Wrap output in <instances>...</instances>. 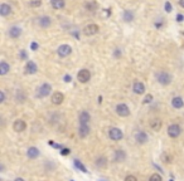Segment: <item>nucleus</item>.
<instances>
[{
  "label": "nucleus",
  "mask_w": 184,
  "mask_h": 181,
  "mask_svg": "<svg viewBox=\"0 0 184 181\" xmlns=\"http://www.w3.org/2000/svg\"><path fill=\"white\" fill-rule=\"evenodd\" d=\"M109 136L111 140H114V141H119L121 140L122 137H124V133H122V131L120 129H116V127H112V129H110L109 131Z\"/></svg>",
  "instance_id": "obj_3"
},
{
  "label": "nucleus",
  "mask_w": 184,
  "mask_h": 181,
  "mask_svg": "<svg viewBox=\"0 0 184 181\" xmlns=\"http://www.w3.org/2000/svg\"><path fill=\"white\" fill-rule=\"evenodd\" d=\"M183 20H184V16H183L182 14H178V15H177V22L180 23V22H183Z\"/></svg>",
  "instance_id": "obj_34"
},
{
  "label": "nucleus",
  "mask_w": 184,
  "mask_h": 181,
  "mask_svg": "<svg viewBox=\"0 0 184 181\" xmlns=\"http://www.w3.org/2000/svg\"><path fill=\"white\" fill-rule=\"evenodd\" d=\"M180 133H182V130H180L179 125H170V126H169V129H168V135H169L171 138L178 137Z\"/></svg>",
  "instance_id": "obj_7"
},
{
  "label": "nucleus",
  "mask_w": 184,
  "mask_h": 181,
  "mask_svg": "<svg viewBox=\"0 0 184 181\" xmlns=\"http://www.w3.org/2000/svg\"><path fill=\"white\" fill-rule=\"evenodd\" d=\"M10 13H12V8H10V5H8V4H2V5H0V14H2L3 16L9 15Z\"/></svg>",
  "instance_id": "obj_17"
},
{
  "label": "nucleus",
  "mask_w": 184,
  "mask_h": 181,
  "mask_svg": "<svg viewBox=\"0 0 184 181\" xmlns=\"http://www.w3.org/2000/svg\"><path fill=\"white\" fill-rule=\"evenodd\" d=\"M20 34H22V29L19 27H12L9 30V35L12 38H18V37H20Z\"/></svg>",
  "instance_id": "obj_15"
},
{
  "label": "nucleus",
  "mask_w": 184,
  "mask_h": 181,
  "mask_svg": "<svg viewBox=\"0 0 184 181\" xmlns=\"http://www.w3.org/2000/svg\"><path fill=\"white\" fill-rule=\"evenodd\" d=\"M151 101H153V96L151 94H148L146 97L144 98V103H150Z\"/></svg>",
  "instance_id": "obj_33"
},
{
  "label": "nucleus",
  "mask_w": 184,
  "mask_h": 181,
  "mask_svg": "<svg viewBox=\"0 0 184 181\" xmlns=\"http://www.w3.org/2000/svg\"><path fill=\"white\" fill-rule=\"evenodd\" d=\"M63 101H64L63 93H61V92L53 93V96H52V103H53V104H61Z\"/></svg>",
  "instance_id": "obj_11"
},
{
  "label": "nucleus",
  "mask_w": 184,
  "mask_h": 181,
  "mask_svg": "<svg viewBox=\"0 0 184 181\" xmlns=\"http://www.w3.org/2000/svg\"><path fill=\"white\" fill-rule=\"evenodd\" d=\"M68 154H69L68 148H63V150H62V155H68Z\"/></svg>",
  "instance_id": "obj_39"
},
{
  "label": "nucleus",
  "mask_w": 184,
  "mask_h": 181,
  "mask_svg": "<svg viewBox=\"0 0 184 181\" xmlns=\"http://www.w3.org/2000/svg\"><path fill=\"white\" fill-rule=\"evenodd\" d=\"M14 181H24V180H23V179H22V177H18V179H15V180H14Z\"/></svg>",
  "instance_id": "obj_42"
},
{
  "label": "nucleus",
  "mask_w": 184,
  "mask_h": 181,
  "mask_svg": "<svg viewBox=\"0 0 184 181\" xmlns=\"http://www.w3.org/2000/svg\"><path fill=\"white\" fill-rule=\"evenodd\" d=\"M161 121L159 118H155V120H153L150 122V127H151V130H154V131H159L161 129Z\"/></svg>",
  "instance_id": "obj_21"
},
{
  "label": "nucleus",
  "mask_w": 184,
  "mask_h": 181,
  "mask_svg": "<svg viewBox=\"0 0 184 181\" xmlns=\"http://www.w3.org/2000/svg\"><path fill=\"white\" fill-rule=\"evenodd\" d=\"M57 53H58L59 57H67V56H69L71 53H72V48H71L68 44H63V45H61L57 49Z\"/></svg>",
  "instance_id": "obj_8"
},
{
  "label": "nucleus",
  "mask_w": 184,
  "mask_h": 181,
  "mask_svg": "<svg viewBox=\"0 0 184 181\" xmlns=\"http://www.w3.org/2000/svg\"><path fill=\"white\" fill-rule=\"evenodd\" d=\"M20 58H23V59L27 58V53L24 50H20Z\"/></svg>",
  "instance_id": "obj_36"
},
{
  "label": "nucleus",
  "mask_w": 184,
  "mask_h": 181,
  "mask_svg": "<svg viewBox=\"0 0 184 181\" xmlns=\"http://www.w3.org/2000/svg\"><path fill=\"white\" fill-rule=\"evenodd\" d=\"M171 104L174 108H182L184 106V102H183V98L182 97H174L171 100Z\"/></svg>",
  "instance_id": "obj_18"
},
{
  "label": "nucleus",
  "mask_w": 184,
  "mask_h": 181,
  "mask_svg": "<svg viewBox=\"0 0 184 181\" xmlns=\"http://www.w3.org/2000/svg\"><path fill=\"white\" fill-rule=\"evenodd\" d=\"M132 19H134V14H132V12H130V10H125L124 12V20L125 22H131Z\"/></svg>",
  "instance_id": "obj_26"
},
{
  "label": "nucleus",
  "mask_w": 184,
  "mask_h": 181,
  "mask_svg": "<svg viewBox=\"0 0 184 181\" xmlns=\"http://www.w3.org/2000/svg\"><path fill=\"white\" fill-rule=\"evenodd\" d=\"M125 181H138V179L134 175H129V176L125 177Z\"/></svg>",
  "instance_id": "obj_32"
},
{
  "label": "nucleus",
  "mask_w": 184,
  "mask_h": 181,
  "mask_svg": "<svg viewBox=\"0 0 184 181\" xmlns=\"http://www.w3.org/2000/svg\"><path fill=\"white\" fill-rule=\"evenodd\" d=\"M75 164H76V166L78 167V168H81V170H82V171L83 172H87V170H86V167L82 165V164H79V161H78V160H75Z\"/></svg>",
  "instance_id": "obj_30"
},
{
  "label": "nucleus",
  "mask_w": 184,
  "mask_h": 181,
  "mask_svg": "<svg viewBox=\"0 0 184 181\" xmlns=\"http://www.w3.org/2000/svg\"><path fill=\"white\" fill-rule=\"evenodd\" d=\"M77 78H78V81L81 83H87L90 81V78H91V73L87 69H81L78 72V74H77Z\"/></svg>",
  "instance_id": "obj_6"
},
{
  "label": "nucleus",
  "mask_w": 184,
  "mask_h": 181,
  "mask_svg": "<svg viewBox=\"0 0 184 181\" xmlns=\"http://www.w3.org/2000/svg\"><path fill=\"white\" fill-rule=\"evenodd\" d=\"M164 8H165V12H167V13H170L171 10H173V8H171V4H170L169 2H167V3H165Z\"/></svg>",
  "instance_id": "obj_31"
},
{
  "label": "nucleus",
  "mask_w": 184,
  "mask_h": 181,
  "mask_svg": "<svg viewBox=\"0 0 184 181\" xmlns=\"http://www.w3.org/2000/svg\"><path fill=\"white\" fill-rule=\"evenodd\" d=\"M38 23L42 28H48L50 25V23H52V20H50V18H48V16H42L39 19Z\"/></svg>",
  "instance_id": "obj_19"
},
{
  "label": "nucleus",
  "mask_w": 184,
  "mask_h": 181,
  "mask_svg": "<svg viewBox=\"0 0 184 181\" xmlns=\"http://www.w3.org/2000/svg\"><path fill=\"white\" fill-rule=\"evenodd\" d=\"M98 30H100V28L97 24H88L83 28V34L87 37H91V35H95Z\"/></svg>",
  "instance_id": "obj_4"
},
{
  "label": "nucleus",
  "mask_w": 184,
  "mask_h": 181,
  "mask_svg": "<svg viewBox=\"0 0 184 181\" xmlns=\"http://www.w3.org/2000/svg\"><path fill=\"white\" fill-rule=\"evenodd\" d=\"M149 181H163V180H161V176H160L159 174H153V175L150 176Z\"/></svg>",
  "instance_id": "obj_29"
},
{
  "label": "nucleus",
  "mask_w": 184,
  "mask_h": 181,
  "mask_svg": "<svg viewBox=\"0 0 184 181\" xmlns=\"http://www.w3.org/2000/svg\"><path fill=\"white\" fill-rule=\"evenodd\" d=\"M90 120H91V117H90L88 112H86V111L81 112V114H79V123L81 125H87L90 122Z\"/></svg>",
  "instance_id": "obj_14"
},
{
  "label": "nucleus",
  "mask_w": 184,
  "mask_h": 181,
  "mask_svg": "<svg viewBox=\"0 0 184 181\" xmlns=\"http://www.w3.org/2000/svg\"><path fill=\"white\" fill-rule=\"evenodd\" d=\"M86 9L90 10V12H95V10L97 9V3H95V2L87 3V4H86Z\"/></svg>",
  "instance_id": "obj_27"
},
{
  "label": "nucleus",
  "mask_w": 184,
  "mask_h": 181,
  "mask_svg": "<svg viewBox=\"0 0 184 181\" xmlns=\"http://www.w3.org/2000/svg\"><path fill=\"white\" fill-rule=\"evenodd\" d=\"M50 4L54 9H62L64 6V0H50Z\"/></svg>",
  "instance_id": "obj_25"
},
{
  "label": "nucleus",
  "mask_w": 184,
  "mask_h": 181,
  "mask_svg": "<svg viewBox=\"0 0 184 181\" xmlns=\"http://www.w3.org/2000/svg\"><path fill=\"white\" fill-rule=\"evenodd\" d=\"M29 5L33 6V8H38L42 5V0H30L29 2Z\"/></svg>",
  "instance_id": "obj_28"
},
{
  "label": "nucleus",
  "mask_w": 184,
  "mask_h": 181,
  "mask_svg": "<svg viewBox=\"0 0 184 181\" xmlns=\"http://www.w3.org/2000/svg\"><path fill=\"white\" fill-rule=\"evenodd\" d=\"M116 113L120 117H127L130 114V110L125 103H120V104L116 106Z\"/></svg>",
  "instance_id": "obj_5"
},
{
  "label": "nucleus",
  "mask_w": 184,
  "mask_h": 181,
  "mask_svg": "<svg viewBox=\"0 0 184 181\" xmlns=\"http://www.w3.org/2000/svg\"><path fill=\"white\" fill-rule=\"evenodd\" d=\"M50 91H52V86H50V84H48V83H44V84H42V86L38 88V91H37V97H38V98L47 97L48 94H50Z\"/></svg>",
  "instance_id": "obj_1"
},
{
  "label": "nucleus",
  "mask_w": 184,
  "mask_h": 181,
  "mask_svg": "<svg viewBox=\"0 0 184 181\" xmlns=\"http://www.w3.org/2000/svg\"><path fill=\"white\" fill-rule=\"evenodd\" d=\"M30 47H32L33 50H37V49H38V44H37V43H32V45H30Z\"/></svg>",
  "instance_id": "obj_38"
},
{
  "label": "nucleus",
  "mask_w": 184,
  "mask_h": 181,
  "mask_svg": "<svg viewBox=\"0 0 184 181\" xmlns=\"http://www.w3.org/2000/svg\"><path fill=\"white\" fill-rule=\"evenodd\" d=\"M25 129H27V125H25V122L23 120H17L13 123V130L15 132H23Z\"/></svg>",
  "instance_id": "obj_9"
},
{
  "label": "nucleus",
  "mask_w": 184,
  "mask_h": 181,
  "mask_svg": "<svg viewBox=\"0 0 184 181\" xmlns=\"http://www.w3.org/2000/svg\"><path fill=\"white\" fill-rule=\"evenodd\" d=\"M125 158H126V154H125L124 150H116L115 151V161L116 162L125 161Z\"/></svg>",
  "instance_id": "obj_13"
},
{
  "label": "nucleus",
  "mask_w": 184,
  "mask_h": 181,
  "mask_svg": "<svg viewBox=\"0 0 184 181\" xmlns=\"http://www.w3.org/2000/svg\"><path fill=\"white\" fill-rule=\"evenodd\" d=\"M27 156L29 158H37L39 156V150L37 147H30V148H28V151H27Z\"/></svg>",
  "instance_id": "obj_16"
},
{
  "label": "nucleus",
  "mask_w": 184,
  "mask_h": 181,
  "mask_svg": "<svg viewBox=\"0 0 184 181\" xmlns=\"http://www.w3.org/2000/svg\"><path fill=\"white\" fill-rule=\"evenodd\" d=\"M9 71H10V66L8 63H5V62L0 63V74H2V76H5Z\"/></svg>",
  "instance_id": "obj_23"
},
{
  "label": "nucleus",
  "mask_w": 184,
  "mask_h": 181,
  "mask_svg": "<svg viewBox=\"0 0 184 181\" xmlns=\"http://www.w3.org/2000/svg\"><path fill=\"white\" fill-rule=\"evenodd\" d=\"M78 133H79V137H86V136H88V133H90V129H88V126L87 125H81L79 126V131H78Z\"/></svg>",
  "instance_id": "obj_20"
},
{
  "label": "nucleus",
  "mask_w": 184,
  "mask_h": 181,
  "mask_svg": "<svg viewBox=\"0 0 184 181\" xmlns=\"http://www.w3.org/2000/svg\"><path fill=\"white\" fill-rule=\"evenodd\" d=\"M136 141H138V143H145V142L148 141V135H146L145 132L140 131V132L136 135Z\"/></svg>",
  "instance_id": "obj_22"
},
{
  "label": "nucleus",
  "mask_w": 184,
  "mask_h": 181,
  "mask_svg": "<svg viewBox=\"0 0 184 181\" xmlns=\"http://www.w3.org/2000/svg\"><path fill=\"white\" fill-rule=\"evenodd\" d=\"M71 81H72L71 76H68V74H67V76H64V82H71Z\"/></svg>",
  "instance_id": "obj_37"
},
{
  "label": "nucleus",
  "mask_w": 184,
  "mask_h": 181,
  "mask_svg": "<svg viewBox=\"0 0 184 181\" xmlns=\"http://www.w3.org/2000/svg\"><path fill=\"white\" fill-rule=\"evenodd\" d=\"M37 71H38L37 64H35L33 60H29L27 64H25V73H27V74H34Z\"/></svg>",
  "instance_id": "obj_10"
},
{
  "label": "nucleus",
  "mask_w": 184,
  "mask_h": 181,
  "mask_svg": "<svg viewBox=\"0 0 184 181\" xmlns=\"http://www.w3.org/2000/svg\"><path fill=\"white\" fill-rule=\"evenodd\" d=\"M115 54H116V57H119V56H120V52H119V49H116V52H115Z\"/></svg>",
  "instance_id": "obj_41"
},
{
  "label": "nucleus",
  "mask_w": 184,
  "mask_h": 181,
  "mask_svg": "<svg viewBox=\"0 0 184 181\" xmlns=\"http://www.w3.org/2000/svg\"><path fill=\"white\" fill-rule=\"evenodd\" d=\"M96 166L100 167V168H105L107 166V160L105 157H98L96 160Z\"/></svg>",
  "instance_id": "obj_24"
},
{
  "label": "nucleus",
  "mask_w": 184,
  "mask_h": 181,
  "mask_svg": "<svg viewBox=\"0 0 184 181\" xmlns=\"http://www.w3.org/2000/svg\"><path fill=\"white\" fill-rule=\"evenodd\" d=\"M4 100H5V94H4V92L2 91V92H0V102H4Z\"/></svg>",
  "instance_id": "obj_35"
},
{
  "label": "nucleus",
  "mask_w": 184,
  "mask_h": 181,
  "mask_svg": "<svg viewBox=\"0 0 184 181\" xmlns=\"http://www.w3.org/2000/svg\"><path fill=\"white\" fill-rule=\"evenodd\" d=\"M179 4H180V6H183V8H184V0H180Z\"/></svg>",
  "instance_id": "obj_40"
},
{
  "label": "nucleus",
  "mask_w": 184,
  "mask_h": 181,
  "mask_svg": "<svg viewBox=\"0 0 184 181\" xmlns=\"http://www.w3.org/2000/svg\"><path fill=\"white\" fill-rule=\"evenodd\" d=\"M132 91H134L136 94H142L145 92V86L142 82H135L134 87H132Z\"/></svg>",
  "instance_id": "obj_12"
},
{
  "label": "nucleus",
  "mask_w": 184,
  "mask_h": 181,
  "mask_svg": "<svg viewBox=\"0 0 184 181\" xmlns=\"http://www.w3.org/2000/svg\"><path fill=\"white\" fill-rule=\"evenodd\" d=\"M158 82L160 83V84H163V86H168V84L171 82V76L169 73H167V72H160V73H158Z\"/></svg>",
  "instance_id": "obj_2"
}]
</instances>
